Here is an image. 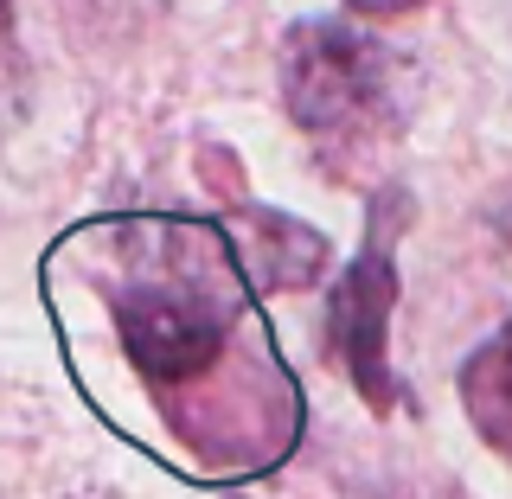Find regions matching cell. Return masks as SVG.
<instances>
[{"mask_svg":"<svg viewBox=\"0 0 512 499\" xmlns=\"http://www.w3.org/2000/svg\"><path fill=\"white\" fill-rule=\"evenodd\" d=\"M231 282H205L173 269L167 282H128L116 295V333L122 352L141 378L154 384H186L212 372L224 352V327H231Z\"/></svg>","mask_w":512,"mask_h":499,"instance_id":"2","label":"cell"},{"mask_svg":"<svg viewBox=\"0 0 512 499\" xmlns=\"http://www.w3.org/2000/svg\"><path fill=\"white\" fill-rule=\"evenodd\" d=\"M352 13H365V20H391V13H410V7H423V0H346Z\"/></svg>","mask_w":512,"mask_h":499,"instance_id":"6","label":"cell"},{"mask_svg":"<svg viewBox=\"0 0 512 499\" xmlns=\"http://www.w3.org/2000/svg\"><path fill=\"white\" fill-rule=\"evenodd\" d=\"M461 404H468L480 442H493L512 461V327H500L461 365Z\"/></svg>","mask_w":512,"mask_h":499,"instance_id":"5","label":"cell"},{"mask_svg":"<svg viewBox=\"0 0 512 499\" xmlns=\"http://www.w3.org/2000/svg\"><path fill=\"white\" fill-rule=\"evenodd\" d=\"M231 250L263 288H308L327 269V237L288 212H244L231 224Z\"/></svg>","mask_w":512,"mask_h":499,"instance_id":"4","label":"cell"},{"mask_svg":"<svg viewBox=\"0 0 512 499\" xmlns=\"http://www.w3.org/2000/svg\"><path fill=\"white\" fill-rule=\"evenodd\" d=\"M397 58L346 20H301L282 39V103L308 135H352L391 103Z\"/></svg>","mask_w":512,"mask_h":499,"instance_id":"1","label":"cell"},{"mask_svg":"<svg viewBox=\"0 0 512 499\" xmlns=\"http://www.w3.org/2000/svg\"><path fill=\"white\" fill-rule=\"evenodd\" d=\"M391 301H397V269H391V244L372 237L359 250V263L333 282L327 301V333L333 352L346 359L352 384L372 410L391 404V359H384V327H391Z\"/></svg>","mask_w":512,"mask_h":499,"instance_id":"3","label":"cell"},{"mask_svg":"<svg viewBox=\"0 0 512 499\" xmlns=\"http://www.w3.org/2000/svg\"><path fill=\"white\" fill-rule=\"evenodd\" d=\"M13 32V0H0V39Z\"/></svg>","mask_w":512,"mask_h":499,"instance_id":"7","label":"cell"}]
</instances>
